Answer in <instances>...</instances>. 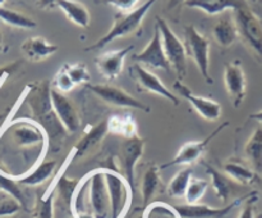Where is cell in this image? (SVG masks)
Listing matches in <instances>:
<instances>
[{
    "instance_id": "9c48e42d",
    "label": "cell",
    "mask_w": 262,
    "mask_h": 218,
    "mask_svg": "<svg viewBox=\"0 0 262 218\" xmlns=\"http://www.w3.org/2000/svg\"><path fill=\"white\" fill-rule=\"evenodd\" d=\"M87 90L96 95L99 99L106 104L113 105V107H119V108H129V109H138L142 112L148 113L150 112V107L143 104L141 100L136 99L130 94H128L124 89L114 86V85H107V84H87Z\"/></svg>"
},
{
    "instance_id": "ab89813d",
    "label": "cell",
    "mask_w": 262,
    "mask_h": 218,
    "mask_svg": "<svg viewBox=\"0 0 262 218\" xmlns=\"http://www.w3.org/2000/svg\"><path fill=\"white\" fill-rule=\"evenodd\" d=\"M36 5L41 9H50V8L56 7L59 0H35Z\"/></svg>"
},
{
    "instance_id": "7a4b0ae2",
    "label": "cell",
    "mask_w": 262,
    "mask_h": 218,
    "mask_svg": "<svg viewBox=\"0 0 262 218\" xmlns=\"http://www.w3.org/2000/svg\"><path fill=\"white\" fill-rule=\"evenodd\" d=\"M25 100L32 120L37 122L49 138V146L63 141L68 132L56 117L51 104V84L49 80H41L28 85Z\"/></svg>"
},
{
    "instance_id": "7c38bea8",
    "label": "cell",
    "mask_w": 262,
    "mask_h": 218,
    "mask_svg": "<svg viewBox=\"0 0 262 218\" xmlns=\"http://www.w3.org/2000/svg\"><path fill=\"white\" fill-rule=\"evenodd\" d=\"M129 73L137 81L138 87L141 90L163 96L170 103H173L174 105H179V97L176 94H173V91H170L155 73L146 69L140 63L133 64L129 68Z\"/></svg>"
},
{
    "instance_id": "1f68e13d",
    "label": "cell",
    "mask_w": 262,
    "mask_h": 218,
    "mask_svg": "<svg viewBox=\"0 0 262 218\" xmlns=\"http://www.w3.org/2000/svg\"><path fill=\"white\" fill-rule=\"evenodd\" d=\"M192 179V169L189 167L181 169L168 185V194L171 197H183Z\"/></svg>"
},
{
    "instance_id": "277c9868",
    "label": "cell",
    "mask_w": 262,
    "mask_h": 218,
    "mask_svg": "<svg viewBox=\"0 0 262 218\" xmlns=\"http://www.w3.org/2000/svg\"><path fill=\"white\" fill-rule=\"evenodd\" d=\"M156 25L161 33L164 53L171 67V71L176 72L179 81L186 77L187 74V49L183 41L176 35L170 26L161 17H156Z\"/></svg>"
},
{
    "instance_id": "e0dca14e",
    "label": "cell",
    "mask_w": 262,
    "mask_h": 218,
    "mask_svg": "<svg viewBox=\"0 0 262 218\" xmlns=\"http://www.w3.org/2000/svg\"><path fill=\"white\" fill-rule=\"evenodd\" d=\"M133 48L135 46L129 45L127 48L119 49V50L106 51V53H102L99 56H96L95 58V64H96L100 73L106 80L118 78L123 71L125 58L130 53V50H133Z\"/></svg>"
},
{
    "instance_id": "2e32d148",
    "label": "cell",
    "mask_w": 262,
    "mask_h": 218,
    "mask_svg": "<svg viewBox=\"0 0 262 218\" xmlns=\"http://www.w3.org/2000/svg\"><path fill=\"white\" fill-rule=\"evenodd\" d=\"M251 195H247L245 197L234 200V202L229 203L225 207L222 208H212L205 204H183V205H176L174 209L178 213L179 218H224L234 209L235 207L241 204L243 200L248 199Z\"/></svg>"
},
{
    "instance_id": "f6af8a7d",
    "label": "cell",
    "mask_w": 262,
    "mask_h": 218,
    "mask_svg": "<svg viewBox=\"0 0 262 218\" xmlns=\"http://www.w3.org/2000/svg\"><path fill=\"white\" fill-rule=\"evenodd\" d=\"M5 3V0H0V5H3Z\"/></svg>"
},
{
    "instance_id": "cb8c5ba5",
    "label": "cell",
    "mask_w": 262,
    "mask_h": 218,
    "mask_svg": "<svg viewBox=\"0 0 262 218\" xmlns=\"http://www.w3.org/2000/svg\"><path fill=\"white\" fill-rule=\"evenodd\" d=\"M56 7L60 8L66 17L78 27L87 28L90 26L91 15H90L86 5L82 3L77 2V0H59Z\"/></svg>"
},
{
    "instance_id": "5b68a950",
    "label": "cell",
    "mask_w": 262,
    "mask_h": 218,
    "mask_svg": "<svg viewBox=\"0 0 262 218\" xmlns=\"http://www.w3.org/2000/svg\"><path fill=\"white\" fill-rule=\"evenodd\" d=\"M238 35L257 56L262 58V23L250 5L245 4L233 10Z\"/></svg>"
},
{
    "instance_id": "8d00e7d4",
    "label": "cell",
    "mask_w": 262,
    "mask_h": 218,
    "mask_svg": "<svg viewBox=\"0 0 262 218\" xmlns=\"http://www.w3.org/2000/svg\"><path fill=\"white\" fill-rule=\"evenodd\" d=\"M106 4L118 8L120 12H130L140 0H104Z\"/></svg>"
},
{
    "instance_id": "e575fe53",
    "label": "cell",
    "mask_w": 262,
    "mask_h": 218,
    "mask_svg": "<svg viewBox=\"0 0 262 218\" xmlns=\"http://www.w3.org/2000/svg\"><path fill=\"white\" fill-rule=\"evenodd\" d=\"M143 215L145 218H179L177 210L165 203H152Z\"/></svg>"
},
{
    "instance_id": "30bf717a",
    "label": "cell",
    "mask_w": 262,
    "mask_h": 218,
    "mask_svg": "<svg viewBox=\"0 0 262 218\" xmlns=\"http://www.w3.org/2000/svg\"><path fill=\"white\" fill-rule=\"evenodd\" d=\"M227 126H229V122H225L223 123V125L217 126L210 135H207L206 137L204 138V140L187 143L186 145H183L179 149L177 155L174 156L171 161L166 162V163L163 164L160 168L165 169L173 166H189V164L196 163V162L201 158L202 154L205 153V150H206V148L209 146V144L211 143V141L214 140L225 127H227Z\"/></svg>"
},
{
    "instance_id": "b9f144b4",
    "label": "cell",
    "mask_w": 262,
    "mask_h": 218,
    "mask_svg": "<svg viewBox=\"0 0 262 218\" xmlns=\"http://www.w3.org/2000/svg\"><path fill=\"white\" fill-rule=\"evenodd\" d=\"M250 118H251V120H255V121H257V122H260L261 126H262V110H258V112L251 114Z\"/></svg>"
},
{
    "instance_id": "4fadbf2b",
    "label": "cell",
    "mask_w": 262,
    "mask_h": 218,
    "mask_svg": "<svg viewBox=\"0 0 262 218\" xmlns=\"http://www.w3.org/2000/svg\"><path fill=\"white\" fill-rule=\"evenodd\" d=\"M51 104L56 117L68 133H76L81 127V115L69 97L51 86Z\"/></svg>"
},
{
    "instance_id": "7402d4cb",
    "label": "cell",
    "mask_w": 262,
    "mask_h": 218,
    "mask_svg": "<svg viewBox=\"0 0 262 218\" xmlns=\"http://www.w3.org/2000/svg\"><path fill=\"white\" fill-rule=\"evenodd\" d=\"M56 162L55 161H41L36 164L32 169L25 173L23 176L14 177L19 185L25 186H40L43 182L48 181L53 173L55 172Z\"/></svg>"
},
{
    "instance_id": "ba28073f",
    "label": "cell",
    "mask_w": 262,
    "mask_h": 218,
    "mask_svg": "<svg viewBox=\"0 0 262 218\" xmlns=\"http://www.w3.org/2000/svg\"><path fill=\"white\" fill-rule=\"evenodd\" d=\"M145 151V140L138 133L124 137L119 148V163L122 176L128 182L132 194L136 192V166Z\"/></svg>"
},
{
    "instance_id": "5bb4252c",
    "label": "cell",
    "mask_w": 262,
    "mask_h": 218,
    "mask_svg": "<svg viewBox=\"0 0 262 218\" xmlns=\"http://www.w3.org/2000/svg\"><path fill=\"white\" fill-rule=\"evenodd\" d=\"M133 61H136V63L146 64V66L151 67V68L164 69L166 72L171 71L170 64H169L165 53H164L161 33L158 25H155L154 35L150 38L147 45H146V48L142 51H140V53L135 54L133 55Z\"/></svg>"
},
{
    "instance_id": "ffe728a7",
    "label": "cell",
    "mask_w": 262,
    "mask_h": 218,
    "mask_svg": "<svg viewBox=\"0 0 262 218\" xmlns=\"http://www.w3.org/2000/svg\"><path fill=\"white\" fill-rule=\"evenodd\" d=\"M212 36L222 48H229L235 43L239 35L233 13H222V17L212 27Z\"/></svg>"
},
{
    "instance_id": "4dcf8cb0",
    "label": "cell",
    "mask_w": 262,
    "mask_h": 218,
    "mask_svg": "<svg viewBox=\"0 0 262 218\" xmlns=\"http://www.w3.org/2000/svg\"><path fill=\"white\" fill-rule=\"evenodd\" d=\"M0 192H5V194L13 196L20 203L23 209H27V199H26L20 185L18 184L14 177L5 173L2 169H0Z\"/></svg>"
},
{
    "instance_id": "7bdbcfd3",
    "label": "cell",
    "mask_w": 262,
    "mask_h": 218,
    "mask_svg": "<svg viewBox=\"0 0 262 218\" xmlns=\"http://www.w3.org/2000/svg\"><path fill=\"white\" fill-rule=\"evenodd\" d=\"M2 46H3V32L2 30H0V49H2Z\"/></svg>"
},
{
    "instance_id": "bcb514c9",
    "label": "cell",
    "mask_w": 262,
    "mask_h": 218,
    "mask_svg": "<svg viewBox=\"0 0 262 218\" xmlns=\"http://www.w3.org/2000/svg\"><path fill=\"white\" fill-rule=\"evenodd\" d=\"M137 218H145V215H143V214H141V215H138Z\"/></svg>"
},
{
    "instance_id": "ee69618b",
    "label": "cell",
    "mask_w": 262,
    "mask_h": 218,
    "mask_svg": "<svg viewBox=\"0 0 262 218\" xmlns=\"http://www.w3.org/2000/svg\"><path fill=\"white\" fill-rule=\"evenodd\" d=\"M246 2H247V3H256L257 0H246Z\"/></svg>"
},
{
    "instance_id": "74e56055",
    "label": "cell",
    "mask_w": 262,
    "mask_h": 218,
    "mask_svg": "<svg viewBox=\"0 0 262 218\" xmlns=\"http://www.w3.org/2000/svg\"><path fill=\"white\" fill-rule=\"evenodd\" d=\"M20 63H22L20 61H15L4 64V66H0V82L3 81V78H7L9 74L14 73V72L20 67Z\"/></svg>"
},
{
    "instance_id": "83f0119b",
    "label": "cell",
    "mask_w": 262,
    "mask_h": 218,
    "mask_svg": "<svg viewBox=\"0 0 262 218\" xmlns=\"http://www.w3.org/2000/svg\"><path fill=\"white\" fill-rule=\"evenodd\" d=\"M81 181L76 179H69L66 173L61 174L55 184V191L60 202L66 205L67 208L72 209L73 207L74 197H76L77 190H78Z\"/></svg>"
},
{
    "instance_id": "44dd1931",
    "label": "cell",
    "mask_w": 262,
    "mask_h": 218,
    "mask_svg": "<svg viewBox=\"0 0 262 218\" xmlns=\"http://www.w3.org/2000/svg\"><path fill=\"white\" fill-rule=\"evenodd\" d=\"M245 4H248L246 0H186L184 3L186 7L196 8L210 15L235 10Z\"/></svg>"
},
{
    "instance_id": "484cf974",
    "label": "cell",
    "mask_w": 262,
    "mask_h": 218,
    "mask_svg": "<svg viewBox=\"0 0 262 218\" xmlns=\"http://www.w3.org/2000/svg\"><path fill=\"white\" fill-rule=\"evenodd\" d=\"M160 167L156 164L148 166L141 179V197L143 200V204H150L160 186Z\"/></svg>"
},
{
    "instance_id": "52a82bcc",
    "label": "cell",
    "mask_w": 262,
    "mask_h": 218,
    "mask_svg": "<svg viewBox=\"0 0 262 218\" xmlns=\"http://www.w3.org/2000/svg\"><path fill=\"white\" fill-rule=\"evenodd\" d=\"M110 202V218H123L133 196L124 177L115 169L102 168Z\"/></svg>"
},
{
    "instance_id": "603a6c76",
    "label": "cell",
    "mask_w": 262,
    "mask_h": 218,
    "mask_svg": "<svg viewBox=\"0 0 262 218\" xmlns=\"http://www.w3.org/2000/svg\"><path fill=\"white\" fill-rule=\"evenodd\" d=\"M202 166L205 167L207 174H209L210 179H211L212 189H214L216 196L219 197L220 200H223L224 203H227L228 200H229V197L232 196L233 191H234L235 185L238 184H235V182L233 181L232 179H229L227 174L217 171L216 168L210 166L206 162H202Z\"/></svg>"
},
{
    "instance_id": "d4e9b609",
    "label": "cell",
    "mask_w": 262,
    "mask_h": 218,
    "mask_svg": "<svg viewBox=\"0 0 262 218\" xmlns=\"http://www.w3.org/2000/svg\"><path fill=\"white\" fill-rule=\"evenodd\" d=\"M245 154L251 168L262 173V126H258L245 145Z\"/></svg>"
},
{
    "instance_id": "d6986e66",
    "label": "cell",
    "mask_w": 262,
    "mask_h": 218,
    "mask_svg": "<svg viewBox=\"0 0 262 218\" xmlns=\"http://www.w3.org/2000/svg\"><path fill=\"white\" fill-rule=\"evenodd\" d=\"M58 49V45L50 43V41L46 40L45 37H41V36L27 38L20 45V50H22L25 58L31 62L45 61L46 58L55 54Z\"/></svg>"
},
{
    "instance_id": "836d02e7",
    "label": "cell",
    "mask_w": 262,
    "mask_h": 218,
    "mask_svg": "<svg viewBox=\"0 0 262 218\" xmlns=\"http://www.w3.org/2000/svg\"><path fill=\"white\" fill-rule=\"evenodd\" d=\"M207 187H209V181L192 177L188 187H187L186 195H184L187 202L186 204H197L201 200V197L205 195Z\"/></svg>"
},
{
    "instance_id": "ac0fdd59",
    "label": "cell",
    "mask_w": 262,
    "mask_h": 218,
    "mask_svg": "<svg viewBox=\"0 0 262 218\" xmlns=\"http://www.w3.org/2000/svg\"><path fill=\"white\" fill-rule=\"evenodd\" d=\"M109 131V120H102L95 126H92L77 141L73 151H72L71 158H81V156H84L91 153V151H94L100 145V143H102V140H104Z\"/></svg>"
},
{
    "instance_id": "6da1fadb",
    "label": "cell",
    "mask_w": 262,
    "mask_h": 218,
    "mask_svg": "<svg viewBox=\"0 0 262 218\" xmlns=\"http://www.w3.org/2000/svg\"><path fill=\"white\" fill-rule=\"evenodd\" d=\"M2 138L22 153V158H25L30 169L42 161L49 148L48 135L32 118L12 121L3 132Z\"/></svg>"
},
{
    "instance_id": "f1b7e54d",
    "label": "cell",
    "mask_w": 262,
    "mask_h": 218,
    "mask_svg": "<svg viewBox=\"0 0 262 218\" xmlns=\"http://www.w3.org/2000/svg\"><path fill=\"white\" fill-rule=\"evenodd\" d=\"M0 21L7 23L8 26H12L15 28H25V30H31L37 26L36 21L31 18L30 15L19 12V10L7 8L4 5H0Z\"/></svg>"
},
{
    "instance_id": "60d3db41",
    "label": "cell",
    "mask_w": 262,
    "mask_h": 218,
    "mask_svg": "<svg viewBox=\"0 0 262 218\" xmlns=\"http://www.w3.org/2000/svg\"><path fill=\"white\" fill-rule=\"evenodd\" d=\"M184 3H186V0H169V2H168V9L169 10L176 9V8L183 5Z\"/></svg>"
},
{
    "instance_id": "f546056e",
    "label": "cell",
    "mask_w": 262,
    "mask_h": 218,
    "mask_svg": "<svg viewBox=\"0 0 262 218\" xmlns=\"http://www.w3.org/2000/svg\"><path fill=\"white\" fill-rule=\"evenodd\" d=\"M54 199H55V192L46 191L40 195L37 192L36 195L35 204L32 208L33 218H54Z\"/></svg>"
},
{
    "instance_id": "d6a6232c",
    "label": "cell",
    "mask_w": 262,
    "mask_h": 218,
    "mask_svg": "<svg viewBox=\"0 0 262 218\" xmlns=\"http://www.w3.org/2000/svg\"><path fill=\"white\" fill-rule=\"evenodd\" d=\"M61 68L67 72V74L72 80L74 86H78V85L83 84L87 85L90 82V80H91L89 69H87L84 63H66Z\"/></svg>"
},
{
    "instance_id": "8992f818",
    "label": "cell",
    "mask_w": 262,
    "mask_h": 218,
    "mask_svg": "<svg viewBox=\"0 0 262 218\" xmlns=\"http://www.w3.org/2000/svg\"><path fill=\"white\" fill-rule=\"evenodd\" d=\"M184 38L187 55L193 59L201 76L207 84L211 85L214 80L210 73V41L192 25L184 27Z\"/></svg>"
},
{
    "instance_id": "4316f807",
    "label": "cell",
    "mask_w": 262,
    "mask_h": 218,
    "mask_svg": "<svg viewBox=\"0 0 262 218\" xmlns=\"http://www.w3.org/2000/svg\"><path fill=\"white\" fill-rule=\"evenodd\" d=\"M223 169H224V173L238 185H250L257 177V173L251 167L245 166L237 161L225 162Z\"/></svg>"
},
{
    "instance_id": "8fae6325",
    "label": "cell",
    "mask_w": 262,
    "mask_h": 218,
    "mask_svg": "<svg viewBox=\"0 0 262 218\" xmlns=\"http://www.w3.org/2000/svg\"><path fill=\"white\" fill-rule=\"evenodd\" d=\"M224 84L233 107L239 108L247 95V80L239 61H233L225 64Z\"/></svg>"
},
{
    "instance_id": "f35d334b",
    "label": "cell",
    "mask_w": 262,
    "mask_h": 218,
    "mask_svg": "<svg viewBox=\"0 0 262 218\" xmlns=\"http://www.w3.org/2000/svg\"><path fill=\"white\" fill-rule=\"evenodd\" d=\"M238 218H255V209H253V200L251 199L246 203L243 209L241 210L239 217Z\"/></svg>"
},
{
    "instance_id": "9a60e30c",
    "label": "cell",
    "mask_w": 262,
    "mask_h": 218,
    "mask_svg": "<svg viewBox=\"0 0 262 218\" xmlns=\"http://www.w3.org/2000/svg\"><path fill=\"white\" fill-rule=\"evenodd\" d=\"M174 90L179 95H182L184 99L188 100L192 107L196 109V112L206 121L212 122V121L219 120L220 115H222V105L219 103L193 94V91L179 80H177L176 84H174Z\"/></svg>"
},
{
    "instance_id": "d590c367",
    "label": "cell",
    "mask_w": 262,
    "mask_h": 218,
    "mask_svg": "<svg viewBox=\"0 0 262 218\" xmlns=\"http://www.w3.org/2000/svg\"><path fill=\"white\" fill-rule=\"evenodd\" d=\"M23 209L20 203L5 192H0V218L14 215Z\"/></svg>"
},
{
    "instance_id": "3957f363",
    "label": "cell",
    "mask_w": 262,
    "mask_h": 218,
    "mask_svg": "<svg viewBox=\"0 0 262 218\" xmlns=\"http://www.w3.org/2000/svg\"><path fill=\"white\" fill-rule=\"evenodd\" d=\"M156 2H158V0H147V2L143 3L142 5H140V7L136 8V9L130 10V12H120L118 13V14H115L114 23H113L112 28H110L102 37H100L99 40L95 41L92 45L86 48V51L101 50V49H104L107 44L114 41L115 38L125 37V36L133 35L135 32H137V31L140 30L141 25H142L147 12L151 9V7H152Z\"/></svg>"
}]
</instances>
